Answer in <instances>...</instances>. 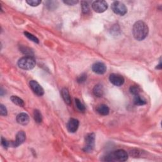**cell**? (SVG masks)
Masks as SVG:
<instances>
[{"label":"cell","mask_w":162,"mask_h":162,"mask_svg":"<svg viewBox=\"0 0 162 162\" xmlns=\"http://www.w3.org/2000/svg\"><path fill=\"white\" fill-rule=\"evenodd\" d=\"M109 80L112 84L116 86H121L125 82V79H124L122 76L116 73L111 74L109 77Z\"/></svg>","instance_id":"ba28073f"},{"label":"cell","mask_w":162,"mask_h":162,"mask_svg":"<svg viewBox=\"0 0 162 162\" xmlns=\"http://www.w3.org/2000/svg\"><path fill=\"white\" fill-rule=\"evenodd\" d=\"M79 122L77 119L70 118L67 123V127L69 132L71 133H74L77 131L79 128Z\"/></svg>","instance_id":"8fae6325"},{"label":"cell","mask_w":162,"mask_h":162,"mask_svg":"<svg viewBox=\"0 0 162 162\" xmlns=\"http://www.w3.org/2000/svg\"><path fill=\"white\" fill-rule=\"evenodd\" d=\"M0 114L2 116L7 115V110L3 104L0 105Z\"/></svg>","instance_id":"d4e9b609"},{"label":"cell","mask_w":162,"mask_h":162,"mask_svg":"<svg viewBox=\"0 0 162 162\" xmlns=\"http://www.w3.org/2000/svg\"><path fill=\"white\" fill-rule=\"evenodd\" d=\"M111 10L115 14L120 16L125 15L127 12V8L126 5L120 2H114L112 3Z\"/></svg>","instance_id":"5b68a950"},{"label":"cell","mask_w":162,"mask_h":162,"mask_svg":"<svg viewBox=\"0 0 162 162\" xmlns=\"http://www.w3.org/2000/svg\"><path fill=\"white\" fill-rule=\"evenodd\" d=\"M16 120L20 125L26 126L29 122V116L26 113H20L17 116Z\"/></svg>","instance_id":"7c38bea8"},{"label":"cell","mask_w":162,"mask_h":162,"mask_svg":"<svg viewBox=\"0 0 162 162\" xmlns=\"http://www.w3.org/2000/svg\"><path fill=\"white\" fill-rule=\"evenodd\" d=\"M85 146L83 148L84 152L87 153L92 152L95 145V135L94 133H89L85 135Z\"/></svg>","instance_id":"277c9868"},{"label":"cell","mask_w":162,"mask_h":162,"mask_svg":"<svg viewBox=\"0 0 162 162\" xmlns=\"http://www.w3.org/2000/svg\"><path fill=\"white\" fill-rule=\"evenodd\" d=\"M156 69H161V61L160 62V64L158 65H157Z\"/></svg>","instance_id":"83f0119b"},{"label":"cell","mask_w":162,"mask_h":162,"mask_svg":"<svg viewBox=\"0 0 162 162\" xmlns=\"http://www.w3.org/2000/svg\"><path fill=\"white\" fill-rule=\"evenodd\" d=\"M11 101L12 102V103L15 104L17 106H19L20 107H23L25 105L24 102L23 101V99H22L21 98H20L18 96H11L10 98Z\"/></svg>","instance_id":"e0dca14e"},{"label":"cell","mask_w":162,"mask_h":162,"mask_svg":"<svg viewBox=\"0 0 162 162\" xmlns=\"http://www.w3.org/2000/svg\"><path fill=\"white\" fill-rule=\"evenodd\" d=\"M2 145L5 148H7L8 147L10 146V143H9V142H8L5 138H3V137L2 138Z\"/></svg>","instance_id":"4316f807"},{"label":"cell","mask_w":162,"mask_h":162,"mask_svg":"<svg viewBox=\"0 0 162 162\" xmlns=\"http://www.w3.org/2000/svg\"><path fill=\"white\" fill-rule=\"evenodd\" d=\"M129 91L131 94H132L133 95L135 96V95L139 94L141 89L138 86L132 85V86H131V88H129Z\"/></svg>","instance_id":"7402d4cb"},{"label":"cell","mask_w":162,"mask_h":162,"mask_svg":"<svg viewBox=\"0 0 162 162\" xmlns=\"http://www.w3.org/2000/svg\"><path fill=\"white\" fill-rule=\"evenodd\" d=\"M96 111L99 115L105 116V115H108L109 114L110 109L107 105H104V104H102V105H99L97 106Z\"/></svg>","instance_id":"4fadbf2b"},{"label":"cell","mask_w":162,"mask_h":162,"mask_svg":"<svg viewBox=\"0 0 162 162\" xmlns=\"http://www.w3.org/2000/svg\"><path fill=\"white\" fill-rule=\"evenodd\" d=\"M93 10L97 13H103L108 9V3L105 1H96L92 4Z\"/></svg>","instance_id":"8992f818"},{"label":"cell","mask_w":162,"mask_h":162,"mask_svg":"<svg viewBox=\"0 0 162 162\" xmlns=\"http://www.w3.org/2000/svg\"><path fill=\"white\" fill-rule=\"evenodd\" d=\"M24 35H26V37H27L29 40L33 41L34 43H39V39H37L35 35H32V34H31L28 32H24Z\"/></svg>","instance_id":"ffe728a7"},{"label":"cell","mask_w":162,"mask_h":162,"mask_svg":"<svg viewBox=\"0 0 162 162\" xmlns=\"http://www.w3.org/2000/svg\"><path fill=\"white\" fill-rule=\"evenodd\" d=\"M18 66L23 70H31L35 66V60L32 56H26L18 61Z\"/></svg>","instance_id":"3957f363"},{"label":"cell","mask_w":162,"mask_h":162,"mask_svg":"<svg viewBox=\"0 0 162 162\" xmlns=\"http://www.w3.org/2000/svg\"><path fill=\"white\" fill-rule=\"evenodd\" d=\"M61 95L64 99L65 103L69 105L71 104V98L69 94V91L67 88H63L61 91Z\"/></svg>","instance_id":"9a60e30c"},{"label":"cell","mask_w":162,"mask_h":162,"mask_svg":"<svg viewBox=\"0 0 162 162\" xmlns=\"http://www.w3.org/2000/svg\"><path fill=\"white\" fill-rule=\"evenodd\" d=\"M26 139V135L23 131H19L16 135V139L11 143V146L16 147L21 145Z\"/></svg>","instance_id":"9c48e42d"},{"label":"cell","mask_w":162,"mask_h":162,"mask_svg":"<svg viewBox=\"0 0 162 162\" xmlns=\"http://www.w3.org/2000/svg\"><path fill=\"white\" fill-rule=\"evenodd\" d=\"M148 33L149 28L144 22L139 20L134 24L132 28V34L137 41H141L144 40L148 35Z\"/></svg>","instance_id":"6da1fadb"},{"label":"cell","mask_w":162,"mask_h":162,"mask_svg":"<svg viewBox=\"0 0 162 162\" xmlns=\"http://www.w3.org/2000/svg\"><path fill=\"white\" fill-rule=\"evenodd\" d=\"M29 85L30 88L32 89V91L37 96H41L44 94V91L43 88L41 87V85L35 81H31L29 82Z\"/></svg>","instance_id":"52a82bcc"},{"label":"cell","mask_w":162,"mask_h":162,"mask_svg":"<svg viewBox=\"0 0 162 162\" xmlns=\"http://www.w3.org/2000/svg\"><path fill=\"white\" fill-rule=\"evenodd\" d=\"M34 118L36 123H41L43 121V117L41 112L38 110H35L34 111Z\"/></svg>","instance_id":"ac0fdd59"},{"label":"cell","mask_w":162,"mask_h":162,"mask_svg":"<svg viewBox=\"0 0 162 162\" xmlns=\"http://www.w3.org/2000/svg\"><path fill=\"white\" fill-rule=\"evenodd\" d=\"M93 94L95 96L98 98H100L103 96L104 94V88L102 84H98L94 86L93 88Z\"/></svg>","instance_id":"5bb4252c"},{"label":"cell","mask_w":162,"mask_h":162,"mask_svg":"<svg viewBox=\"0 0 162 162\" xmlns=\"http://www.w3.org/2000/svg\"><path fill=\"white\" fill-rule=\"evenodd\" d=\"M75 103H76V106L78 108V110L81 112H84L85 111V106L81 103V102L79 100V99L76 98L75 99Z\"/></svg>","instance_id":"44dd1931"},{"label":"cell","mask_w":162,"mask_h":162,"mask_svg":"<svg viewBox=\"0 0 162 162\" xmlns=\"http://www.w3.org/2000/svg\"><path fill=\"white\" fill-rule=\"evenodd\" d=\"M129 158L128 153L123 149H118L104 157L103 161H126Z\"/></svg>","instance_id":"7a4b0ae2"},{"label":"cell","mask_w":162,"mask_h":162,"mask_svg":"<svg viewBox=\"0 0 162 162\" xmlns=\"http://www.w3.org/2000/svg\"><path fill=\"white\" fill-rule=\"evenodd\" d=\"M134 103L135 105L142 106V105H144L146 104V101L143 98H142L139 94H138V95L134 96Z\"/></svg>","instance_id":"2e32d148"},{"label":"cell","mask_w":162,"mask_h":162,"mask_svg":"<svg viewBox=\"0 0 162 162\" xmlns=\"http://www.w3.org/2000/svg\"><path fill=\"white\" fill-rule=\"evenodd\" d=\"M65 4L69 5V6H73L76 5L79 3L78 1H76V0H67V1H64L63 2Z\"/></svg>","instance_id":"484cf974"},{"label":"cell","mask_w":162,"mask_h":162,"mask_svg":"<svg viewBox=\"0 0 162 162\" xmlns=\"http://www.w3.org/2000/svg\"><path fill=\"white\" fill-rule=\"evenodd\" d=\"M92 70L97 74L103 75L106 71V67L102 62H96L93 65Z\"/></svg>","instance_id":"30bf717a"},{"label":"cell","mask_w":162,"mask_h":162,"mask_svg":"<svg viewBox=\"0 0 162 162\" xmlns=\"http://www.w3.org/2000/svg\"><path fill=\"white\" fill-rule=\"evenodd\" d=\"M26 3L29 5L35 7L39 6L41 3V1L40 0H28V1H26Z\"/></svg>","instance_id":"603a6c76"},{"label":"cell","mask_w":162,"mask_h":162,"mask_svg":"<svg viewBox=\"0 0 162 162\" xmlns=\"http://www.w3.org/2000/svg\"><path fill=\"white\" fill-rule=\"evenodd\" d=\"M81 6H82V11L83 14H88L90 11L89 5L88 2H81Z\"/></svg>","instance_id":"d6986e66"},{"label":"cell","mask_w":162,"mask_h":162,"mask_svg":"<svg viewBox=\"0 0 162 162\" xmlns=\"http://www.w3.org/2000/svg\"><path fill=\"white\" fill-rule=\"evenodd\" d=\"M87 79V76L85 73H82L81 75H80V76L77 77V82L79 83V84H82V83H84L85 82Z\"/></svg>","instance_id":"cb8c5ba5"}]
</instances>
